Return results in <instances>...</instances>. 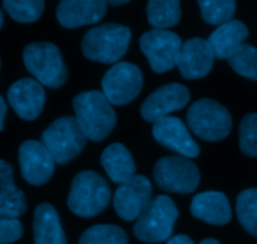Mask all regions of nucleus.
Instances as JSON below:
<instances>
[{"label":"nucleus","mask_w":257,"mask_h":244,"mask_svg":"<svg viewBox=\"0 0 257 244\" xmlns=\"http://www.w3.org/2000/svg\"><path fill=\"white\" fill-rule=\"evenodd\" d=\"M73 108L87 139L100 142L114 129L117 115L103 92L90 90L79 93L73 99Z\"/></svg>","instance_id":"obj_1"},{"label":"nucleus","mask_w":257,"mask_h":244,"mask_svg":"<svg viewBox=\"0 0 257 244\" xmlns=\"http://www.w3.org/2000/svg\"><path fill=\"white\" fill-rule=\"evenodd\" d=\"M110 195L109 185L102 175L84 170L73 178L67 204L78 217L92 218L108 207Z\"/></svg>","instance_id":"obj_2"},{"label":"nucleus","mask_w":257,"mask_h":244,"mask_svg":"<svg viewBox=\"0 0 257 244\" xmlns=\"http://www.w3.org/2000/svg\"><path fill=\"white\" fill-rule=\"evenodd\" d=\"M131 37V29L125 25L102 24L85 33L82 39V52L93 62L113 64L127 53Z\"/></svg>","instance_id":"obj_3"},{"label":"nucleus","mask_w":257,"mask_h":244,"mask_svg":"<svg viewBox=\"0 0 257 244\" xmlns=\"http://www.w3.org/2000/svg\"><path fill=\"white\" fill-rule=\"evenodd\" d=\"M23 60L28 72L42 85L57 89L68 79L62 53L52 43H30L24 48Z\"/></svg>","instance_id":"obj_4"},{"label":"nucleus","mask_w":257,"mask_h":244,"mask_svg":"<svg viewBox=\"0 0 257 244\" xmlns=\"http://www.w3.org/2000/svg\"><path fill=\"white\" fill-rule=\"evenodd\" d=\"M178 218L175 202L167 195H157L136 220L133 234L145 243H161L170 239Z\"/></svg>","instance_id":"obj_5"},{"label":"nucleus","mask_w":257,"mask_h":244,"mask_svg":"<svg viewBox=\"0 0 257 244\" xmlns=\"http://www.w3.org/2000/svg\"><path fill=\"white\" fill-rule=\"evenodd\" d=\"M187 124L200 139L220 142L230 134L232 117L222 104L203 98L188 108Z\"/></svg>","instance_id":"obj_6"},{"label":"nucleus","mask_w":257,"mask_h":244,"mask_svg":"<svg viewBox=\"0 0 257 244\" xmlns=\"http://www.w3.org/2000/svg\"><path fill=\"white\" fill-rule=\"evenodd\" d=\"M42 143L58 164H67L85 147L87 137L75 117H60L42 133Z\"/></svg>","instance_id":"obj_7"},{"label":"nucleus","mask_w":257,"mask_h":244,"mask_svg":"<svg viewBox=\"0 0 257 244\" xmlns=\"http://www.w3.org/2000/svg\"><path fill=\"white\" fill-rule=\"evenodd\" d=\"M153 179L162 190L178 194H190L197 189L201 174L190 158L163 157L153 168Z\"/></svg>","instance_id":"obj_8"},{"label":"nucleus","mask_w":257,"mask_h":244,"mask_svg":"<svg viewBox=\"0 0 257 244\" xmlns=\"http://www.w3.org/2000/svg\"><path fill=\"white\" fill-rule=\"evenodd\" d=\"M143 75L136 64L119 62L113 65L102 79L103 94L110 104L127 105L140 95Z\"/></svg>","instance_id":"obj_9"},{"label":"nucleus","mask_w":257,"mask_h":244,"mask_svg":"<svg viewBox=\"0 0 257 244\" xmlns=\"http://www.w3.org/2000/svg\"><path fill=\"white\" fill-rule=\"evenodd\" d=\"M180 35L167 29H152L140 38V47L155 73H165L176 67L182 48Z\"/></svg>","instance_id":"obj_10"},{"label":"nucleus","mask_w":257,"mask_h":244,"mask_svg":"<svg viewBox=\"0 0 257 244\" xmlns=\"http://www.w3.org/2000/svg\"><path fill=\"white\" fill-rule=\"evenodd\" d=\"M152 200V183L145 175H133L119 184L113 197L115 213L122 219H138Z\"/></svg>","instance_id":"obj_11"},{"label":"nucleus","mask_w":257,"mask_h":244,"mask_svg":"<svg viewBox=\"0 0 257 244\" xmlns=\"http://www.w3.org/2000/svg\"><path fill=\"white\" fill-rule=\"evenodd\" d=\"M190 99V90L183 84H165L146 98L141 107V115L146 122L156 123L162 118L170 117L171 113L183 109Z\"/></svg>","instance_id":"obj_12"},{"label":"nucleus","mask_w":257,"mask_h":244,"mask_svg":"<svg viewBox=\"0 0 257 244\" xmlns=\"http://www.w3.org/2000/svg\"><path fill=\"white\" fill-rule=\"evenodd\" d=\"M19 164L23 178L32 185H43L52 178L55 160L39 140H25L19 148Z\"/></svg>","instance_id":"obj_13"},{"label":"nucleus","mask_w":257,"mask_h":244,"mask_svg":"<svg viewBox=\"0 0 257 244\" xmlns=\"http://www.w3.org/2000/svg\"><path fill=\"white\" fill-rule=\"evenodd\" d=\"M215 58L208 40L191 38L183 43L176 59V67L185 79H200L211 72Z\"/></svg>","instance_id":"obj_14"},{"label":"nucleus","mask_w":257,"mask_h":244,"mask_svg":"<svg viewBox=\"0 0 257 244\" xmlns=\"http://www.w3.org/2000/svg\"><path fill=\"white\" fill-rule=\"evenodd\" d=\"M152 133L161 145L182 157L196 158L200 154V147L180 118L165 117L157 120L153 123Z\"/></svg>","instance_id":"obj_15"},{"label":"nucleus","mask_w":257,"mask_h":244,"mask_svg":"<svg viewBox=\"0 0 257 244\" xmlns=\"http://www.w3.org/2000/svg\"><path fill=\"white\" fill-rule=\"evenodd\" d=\"M8 100L18 117L24 120H34L44 108L45 90L38 80L23 78L9 88Z\"/></svg>","instance_id":"obj_16"},{"label":"nucleus","mask_w":257,"mask_h":244,"mask_svg":"<svg viewBox=\"0 0 257 244\" xmlns=\"http://www.w3.org/2000/svg\"><path fill=\"white\" fill-rule=\"evenodd\" d=\"M107 4L103 0H63L58 4L57 19L67 29L97 24L107 13Z\"/></svg>","instance_id":"obj_17"},{"label":"nucleus","mask_w":257,"mask_h":244,"mask_svg":"<svg viewBox=\"0 0 257 244\" xmlns=\"http://www.w3.org/2000/svg\"><path fill=\"white\" fill-rule=\"evenodd\" d=\"M191 213L197 219L212 225H225L232 219L230 202L221 192H203L195 195Z\"/></svg>","instance_id":"obj_18"},{"label":"nucleus","mask_w":257,"mask_h":244,"mask_svg":"<svg viewBox=\"0 0 257 244\" xmlns=\"http://www.w3.org/2000/svg\"><path fill=\"white\" fill-rule=\"evenodd\" d=\"M27 207L25 194L14 184L12 165L0 159V218L17 219Z\"/></svg>","instance_id":"obj_19"},{"label":"nucleus","mask_w":257,"mask_h":244,"mask_svg":"<svg viewBox=\"0 0 257 244\" xmlns=\"http://www.w3.org/2000/svg\"><path fill=\"white\" fill-rule=\"evenodd\" d=\"M34 244H68L57 209L49 203L37 205L33 219Z\"/></svg>","instance_id":"obj_20"},{"label":"nucleus","mask_w":257,"mask_h":244,"mask_svg":"<svg viewBox=\"0 0 257 244\" xmlns=\"http://www.w3.org/2000/svg\"><path fill=\"white\" fill-rule=\"evenodd\" d=\"M100 163L114 183L122 184L136 175V164L130 150L120 143L108 145L102 153Z\"/></svg>","instance_id":"obj_21"},{"label":"nucleus","mask_w":257,"mask_h":244,"mask_svg":"<svg viewBox=\"0 0 257 244\" xmlns=\"http://www.w3.org/2000/svg\"><path fill=\"white\" fill-rule=\"evenodd\" d=\"M248 37V29L240 20L232 19L226 24L220 25L208 38L211 48L217 59H228L231 53L243 44Z\"/></svg>","instance_id":"obj_22"},{"label":"nucleus","mask_w":257,"mask_h":244,"mask_svg":"<svg viewBox=\"0 0 257 244\" xmlns=\"http://www.w3.org/2000/svg\"><path fill=\"white\" fill-rule=\"evenodd\" d=\"M181 14V4L177 0H151L147 4L148 22L155 29L175 27Z\"/></svg>","instance_id":"obj_23"},{"label":"nucleus","mask_w":257,"mask_h":244,"mask_svg":"<svg viewBox=\"0 0 257 244\" xmlns=\"http://www.w3.org/2000/svg\"><path fill=\"white\" fill-rule=\"evenodd\" d=\"M236 213L243 229L257 237V188H247L237 195Z\"/></svg>","instance_id":"obj_24"},{"label":"nucleus","mask_w":257,"mask_h":244,"mask_svg":"<svg viewBox=\"0 0 257 244\" xmlns=\"http://www.w3.org/2000/svg\"><path fill=\"white\" fill-rule=\"evenodd\" d=\"M228 64L237 74L257 80V49L251 44L238 45L228 57Z\"/></svg>","instance_id":"obj_25"},{"label":"nucleus","mask_w":257,"mask_h":244,"mask_svg":"<svg viewBox=\"0 0 257 244\" xmlns=\"http://www.w3.org/2000/svg\"><path fill=\"white\" fill-rule=\"evenodd\" d=\"M79 244H130L124 230L114 224H97L85 230Z\"/></svg>","instance_id":"obj_26"},{"label":"nucleus","mask_w":257,"mask_h":244,"mask_svg":"<svg viewBox=\"0 0 257 244\" xmlns=\"http://www.w3.org/2000/svg\"><path fill=\"white\" fill-rule=\"evenodd\" d=\"M198 5L202 19L218 27L232 20L236 12V2L233 0H200Z\"/></svg>","instance_id":"obj_27"},{"label":"nucleus","mask_w":257,"mask_h":244,"mask_svg":"<svg viewBox=\"0 0 257 244\" xmlns=\"http://www.w3.org/2000/svg\"><path fill=\"white\" fill-rule=\"evenodd\" d=\"M43 0H4L3 7L13 20L18 23L37 22L44 12Z\"/></svg>","instance_id":"obj_28"},{"label":"nucleus","mask_w":257,"mask_h":244,"mask_svg":"<svg viewBox=\"0 0 257 244\" xmlns=\"http://www.w3.org/2000/svg\"><path fill=\"white\" fill-rule=\"evenodd\" d=\"M241 152L250 158L257 157V114L250 113L242 118L238 128Z\"/></svg>","instance_id":"obj_29"},{"label":"nucleus","mask_w":257,"mask_h":244,"mask_svg":"<svg viewBox=\"0 0 257 244\" xmlns=\"http://www.w3.org/2000/svg\"><path fill=\"white\" fill-rule=\"evenodd\" d=\"M24 228L19 219L0 218V244H12L23 237Z\"/></svg>","instance_id":"obj_30"},{"label":"nucleus","mask_w":257,"mask_h":244,"mask_svg":"<svg viewBox=\"0 0 257 244\" xmlns=\"http://www.w3.org/2000/svg\"><path fill=\"white\" fill-rule=\"evenodd\" d=\"M166 244H195V243H193V240L191 239L190 237H187V235L178 234V235H175V237L170 238Z\"/></svg>","instance_id":"obj_31"},{"label":"nucleus","mask_w":257,"mask_h":244,"mask_svg":"<svg viewBox=\"0 0 257 244\" xmlns=\"http://www.w3.org/2000/svg\"><path fill=\"white\" fill-rule=\"evenodd\" d=\"M7 115V104H5L4 98L0 94V132L4 129V118Z\"/></svg>","instance_id":"obj_32"},{"label":"nucleus","mask_w":257,"mask_h":244,"mask_svg":"<svg viewBox=\"0 0 257 244\" xmlns=\"http://www.w3.org/2000/svg\"><path fill=\"white\" fill-rule=\"evenodd\" d=\"M200 244H221L217 239H213V238H206V239L201 240Z\"/></svg>","instance_id":"obj_33"},{"label":"nucleus","mask_w":257,"mask_h":244,"mask_svg":"<svg viewBox=\"0 0 257 244\" xmlns=\"http://www.w3.org/2000/svg\"><path fill=\"white\" fill-rule=\"evenodd\" d=\"M108 4L110 5H114V7H119V5H124L127 4L128 0H119V2H114V0H109V2H107Z\"/></svg>","instance_id":"obj_34"},{"label":"nucleus","mask_w":257,"mask_h":244,"mask_svg":"<svg viewBox=\"0 0 257 244\" xmlns=\"http://www.w3.org/2000/svg\"><path fill=\"white\" fill-rule=\"evenodd\" d=\"M3 23H4V17H3L2 9H0V29H2V27H3Z\"/></svg>","instance_id":"obj_35"},{"label":"nucleus","mask_w":257,"mask_h":244,"mask_svg":"<svg viewBox=\"0 0 257 244\" xmlns=\"http://www.w3.org/2000/svg\"><path fill=\"white\" fill-rule=\"evenodd\" d=\"M0 67H2V62H0Z\"/></svg>","instance_id":"obj_36"}]
</instances>
